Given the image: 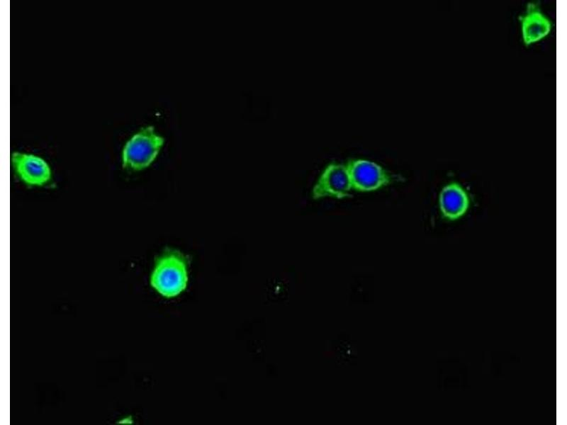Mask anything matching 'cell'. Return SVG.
Here are the masks:
<instances>
[{
  "label": "cell",
  "instance_id": "cell-7",
  "mask_svg": "<svg viewBox=\"0 0 567 425\" xmlns=\"http://www.w3.org/2000/svg\"><path fill=\"white\" fill-rule=\"evenodd\" d=\"M468 193L458 183L444 186L439 196V206L442 215L450 220L461 217L469 208Z\"/></svg>",
  "mask_w": 567,
  "mask_h": 425
},
{
  "label": "cell",
  "instance_id": "cell-4",
  "mask_svg": "<svg viewBox=\"0 0 567 425\" xmlns=\"http://www.w3.org/2000/svg\"><path fill=\"white\" fill-rule=\"evenodd\" d=\"M352 188L345 164L332 162L322 170L313 188L315 200L325 198L345 199L352 196Z\"/></svg>",
  "mask_w": 567,
  "mask_h": 425
},
{
  "label": "cell",
  "instance_id": "cell-3",
  "mask_svg": "<svg viewBox=\"0 0 567 425\" xmlns=\"http://www.w3.org/2000/svg\"><path fill=\"white\" fill-rule=\"evenodd\" d=\"M345 165L352 190L357 192H374L400 180V177L370 160L351 159Z\"/></svg>",
  "mask_w": 567,
  "mask_h": 425
},
{
  "label": "cell",
  "instance_id": "cell-2",
  "mask_svg": "<svg viewBox=\"0 0 567 425\" xmlns=\"http://www.w3.org/2000/svg\"><path fill=\"white\" fill-rule=\"evenodd\" d=\"M164 142V138L156 133L154 127L142 128L123 147V166L133 171H140L148 167L156 159Z\"/></svg>",
  "mask_w": 567,
  "mask_h": 425
},
{
  "label": "cell",
  "instance_id": "cell-6",
  "mask_svg": "<svg viewBox=\"0 0 567 425\" xmlns=\"http://www.w3.org/2000/svg\"><path fill=\"white\" fill-rule=\"evenodd\" d=\"M521 33L526 46L534 44L546 37L552 23L542 12L538 3H528L524 13L519 17Z\"/></svg>",
  "mask_w": 567,
  "mask_h": 425
},
{
  "label": "cell",
  "instance_id": "cell-5",
  "mask_svg": "<svg viewBox=\"0 0 567 425\" xmlns=\"http://www.w3.org/2000/svg\"><path fill=\"white\" fill-rule=\"evenodd\" d=\"M11 162L18 178L29 186H44L52 178L48 164L36 155L15 152L11 155Z\"/></svg>",
  "mask_w": 567,
  "mask_h": 425
},
{
  "label": "cell",
  "instance_id": "cell-1",
  "mask_svg": "<svg viewBox=\"0 0 567 425\" xmlns=\"http://www.w3.org/2000/svg\"><path fill=\"white\" fill-rule=\"evenodd\" d=\"M188 280L186 256L178 250L167 249L155 261L150 285L163 297L171 298L186 288Z\"/></svg>",
  "mask_w": 567,
  "mask_h": 425
}]
</instances>
